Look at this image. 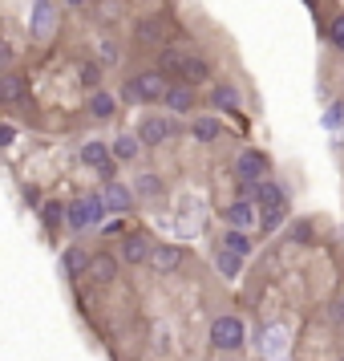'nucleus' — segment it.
<instances>
[{"label":"nucleus","instance_id":"obj_1","mask_svg":"<svg viewBox=\"0 0 344 361\" xmlns=\"http://www.w3.org/2000/svg\"><path fill=\"white\" fill-rule=\"evenodd\" d=\"M122 94H126V102H166L170 85H166L163 69H146V73H138L122 85Z\"/></svg>","mask_w":344,"mask_h":361},{"label":"nucleus","instance_id":"obj_2","mask_svg":"<svg viewBox=\"0 0 344 361\" xmlns=\"http://www.w3.org/2000/svg\"><path fill=\"white\" fill-rule=\"evenodd\" d=\"M243 341H247V329H243L239 317H215V321H211V345H215V349L235 353Z\"/></svg>","mask_w":344,"mask_h":361},{"label":"nucleus","instance_id":"obj_3","mask_svg":"<svg viewBox=\"0 0 344 361\" xmlns=\"http://www.w3.org/2000/svg\"><path fill=\"white\" fill-rule=\"evenodd\" d=\"M235 175H239V183H247V187H260L263 175H267V154H260V150H243V154L235 159Z\"/></svg>","mask_w":344,"mask_h":361},{"label":"nucleus","instance_id":"obj_4","mask_svg":"<svg viewBox=\"0 0 344 361\" xmlns=\"http://www.w3.org/2000/svg\"><path fill=\"white\" fill-rule=\"evenodd\" d=\"M251 199H255V207H260L263 215L272 212H288V195H284V187L272 179H263L260 187H251Z\"/></svg>","mask_w":344,"mask_h":361},{"label":"nucleus","instance_id":"obj_5","mask_svg":"<svg viewBox=\"0 0 344 361\" xmlns=\"http://www.w3.org/2000/svg\"><path fill=\"white\" fill-rule=\"evenodd\" d=\"M223 224H227V228H239V231H247L251 224H260L255 199H235L231 207H223Z\"/></svg>","mask_w":344,"mask_h":361},{"label":"nucleus","instance_id":"obj_6","mask_svg":"<svg viewBox=\"0 0 344 361\" xmlns=\"http://www.w3.org/2000/svg\"><path fill=\"white\" fill-rule=\"evenodd\" d=\"M182 264H186V252L174 247V244H158V247H154V256H150V268H154V272H163V276L179 272Z\"/></svg>","mask_w":344,"mask_h":361},{"label":"nucleus","instance_id":"obj_7","mask_svg":"<svg viewBox=\"0 0 344 361\" xmlns=\"http://www.w3.org/2000/svg\"><path fill=\"white\" fill-rule=\"evenodd\" d=\"M29 29H33V41H49V37H53V29H57V13H53V0H37Z\"/></svg>","mask_w":344,"mask_h":361},{"label":"nucleus","instance_id":"obj_8","mask_svg":"<svg viewBox=\"0 0 344 361\" xmlns=\"http://www.w3.org/2000/svg\"><path fill=\"white\" fill-rule=\"evenodd\" d=\"M110 159H114V150L106 147V142H85V147H82V163L85 166H98L101 175H106V183H114V179H110V175H114V163H110Z\"/></svg>","mask_w":344,"mask_h":361},{"label":"nucleus","instance_id":"obj_9","mask_svg":"<svg viewBox=\"0 0 344 361\" xmlns=\"http://www.w3.org/2000/svg\"><path fill=\"white\" fill-rule=\"evenodd\" d=\"M170 134H174V122H170V118H158V114H150L146 122L138 126V138H142V142H150V147H163Z\"/></svg>","mask_w":344,"mask_h":361},{"label":"nucleus","instance_id":"obj_10","mask_svg":"<svg viewBox=\"0 0 344 361\" xmlns=\"http://www.w3.org/2000/svg\"><path fill=\"white\" fill-rule=\"evenodd\" d=\"M138 41H142V45H158V49H163V41H166V20H163V13H154V17H142V20H138Z\"/></svg>","mask_w":344,"mask_h":361},{"label":"nucleus","instance_id":"obj_11","mask_svg":"<svg viewBox=\"0 0 344 361\" xmlns=\"http://www.w3.org/2000/svg\"><path fill=\"white\" fill-rule=\"evenodd\" d=\"M191 57L195 53L179 49V45H170V49H163V57H158V69H163L166 78H182V69L191 66Z\"/></svg>","mask_w":344,"mask_h":361},{"label":"nucleus","instance_id":"obj_12","mask_svg":"<svg viewBox=\"0 0 344 361\" xmlns=\"http://www.w3.org/2000/svg\"><path fill=\"white\" fill-rule=\"evenodd\" d=\"M150 256H154V247H150L146 235H126L122 240V260L126 264H150Z\"/></svg>","mask_w":344,"mask_h":361},{"label":"nucleus","instance_id":"obj_13","mask_svg":"<svg viewBox=\"0 0 344 361\" xmlns=\"http://www.w3.org/2000/svg\"><path fill=\"white\" fill-rule=\"evenodd\" d=\"M166 110H170V114H191V110H195V90H191V85H170Z\"/></svg>","mask_w":344,"mask_h":361},{"label":"nucleus","instance_id":"obj_14","mask_svg":"<svg viewBox=\"0 0 344 361\" xmlns=\"http://www.w3.org/2000/svg\"><path fill=\"white\" fill-rule=\"evenodd\" d=\"M101 199H106V207H110V212H130V207H134L130 187H122V183H106Z\"/></svg>","mask_w":344,"mask_h":361},{"label":"nucleus","instance_id":"obj_15","mask_svg":"<svg viewBox=\"0 0 344 361\" xmlns=\"http://www.w3.org/2000/svg\"><path fill=\"white\" fill-rule=\"evenodd\" d=\"M89 264H94V256H85L82 247H69L65 256H61V268H65V276H89Z\"/></svg>","mask_w":344,"mask_h":361},{"label":"nucleus","instance_id":"obj_16","mask_svg":"<svg viewBox=\"0 0 344 361\" xmlns=\"http://www.w3.org/2000/svg\"><path fill=\"white\" fill-rule=\"evenodd\" d=\"M89 276L98 280V284H110V280L117 276V260L110 256V252H98V256H94V264H89Z\"/></svg>","mask_w":344,"mask_h":361},{"label":"nucleus","instance_id":"obj_17","mask_svg":"<svg viewBox=\"0 0 344 361\" xmlns=\"http://www.w3.org/2000/svg\"><path fill=\"white\" fill-rule=\"evenodd\" d=\"M114 159L117 163H134V159H138V150H142V138H138V134H122V138H114Z\"/></svg>","mask_w":344,"mask_h":361},{"label":"nucleus","instance_id":"obj_18","mask_svg":"<svg viewBox=\"0 0 344 361\" xmlns=\"http://www.w3.org/2000/svg\"><path fill=\"white\" fill-rule=\"evenodd\" d=\"M211 102H215V110H239V90L227 82H219L211 90Z\"/></svg>","mask_w":344,"mask_h":361},{"label":"nucleus","instance_id":"obj_19","mask_svg":"<svg viewBox=\"0 0 344 361\" xmlns=\"http://www.w3.org/2000/svg\"><path fill=\"white\" fill-rule=\"evenodd\" d=\"M191 134H195V142H215V138L223 134V122H219V118H195Z\"/></svg>","mask_w":344,"mask_h":361},{"label":"nucleus","instance_id":"obj_20","mask_svg":"<svg viewBox=\"0 0 344 361\" xmlns=\"http://www.w3.org/2000/svg\"><path fill=\"white\" fill-rule=\"evenodd\" d=\"M215 268L223 272L227 280L239 276V268H243V256H235V252H227V247H219V256H215Z\"/></svg>","mask_w":344,"mask_h":361},{"label":"nucleus","instance_id":"obj_21","mask_svg":"<svg viewBox=\"0 0 344 361\" xmlns=\"http://www.w3.org/2000/svg\"><path fill=\"white\" fill-rule=\"evenodd\" d=\"M223 247L227 252H235V256H251V240H247V231H239V228H227V235H223Z\"/></svg>","mask_w":344,"mask_h":361},{"label":"nucleus","instance_id":"obj_22","mask_svg":"<svg viewBox=\"0 0 344 361\" xmlns=\"http://www.w3.org/2000/svg\"><path fill=\"white\" fill-rule=\"evenodd\" d=\"M20 94H25V78H20V73H13V69H8V73L0 78V98H4V102H17Z\"/></svg>","mask_w":344,"mask_h":361},{"label":"nucleus","instance_id":"obj_23","mask_svg":"<svg viewBox=\"0 0 344 361\" xmlns=\"http://www.w3.org/2000/svg\"><path fill=\"white\" fill-rule=\"evenodd\" d=\"M211 78V66L203 61V57H191V66L182 69V82L186 85H198V82H207Z\"/></svg>","mask_w":344,"mask_h":361},{"label":"nucleus","instance_id":"obj_24","mask_svg":"<svg viewBox=\"0 0 344 361\" xmlns=\"http://www.w3.org/2000/svg\"><path fill=\"white\" fill-rule=\"evenodd\" d=\"M65 219H69V228H89V207H85V199H73L65 207Z\"/></svg>","mask_w":344,"mask_h":361},{"label":"nucleus","instance_id":"obj_25","mask_svg":"<svg viewBox=\"0 0 344 361\" xmlns=\"http://www.w3.org/2000/svg\"><path fill=\"white\" fill-rule=\"evenodd\" d=\"M89 114L98 118V122H106V118H114V98H110V94H94V98H89Z\"/></svg>","mask_w":344,"mask_h":361},{"label":"nucleus","instance_id":"obj_26","mask_svg":"<svg viewBox=\"0 0 344 361\" xmlns=\"http://www.w3.org/2000/svg\"><path fill=\"white\" fill-rule=\"evenodd\" d=\"M138 191L150 195V199H158L163 195V179H158V175H138Z\"/></svg>","mask_w":344,"mask_h":361},{"label":"nucleus","instance_id":"obj_27","mask_svg":"<svg viewBox=\"0 0 344 361\" xmlns=\"http://www.w3.org/2000/svg\"><path fill=\"white\" fill-rule=\"evenodd\" d=\"M85 207H89V224H101V219H106V212H110L101 195H89V199H85Z\"/></svg>","mask_w":344,"mask_h":361},{"label":"nucleus","instance_id":"obj_28","mask_svg":"<svg viewBox=\"0 0 344 361\" xmlns=\"http://www.w3.org/2000/svg\"><path fill=\"white\" fill-rule=\"evenodd\" d=\"M82 85L85 90H98L101 85V66H82Z\"/></svg>","mask_w":344,"mask_h":361},{"label":"nucleus","instance_id":"obj_29","mask_svg":"<svg viewBox=\"0 0 344 361\" xmlns=\"http://www.w3.org/2000/svg\"><path fill=\"white\" fill-rule=\"evenodd\" d=\"M328 41L344 49V13H340V17H332V25H328Z\"/></svg>","mask_w":344,"mask_h":361},{"label":"nucleus","instance_id":"obj_30","mask_svg":"<svg viewBox=\"0 0 344 361\" xmlns=\"http://www.w3.org/2000/svg\"><path fill=\"white\" fill-rule=\"evenodd\" d=\"M292 235L300 240V244H308V240H312V224H308V219H295V224H292Z\"/></svg>","mask_w":344,"mask_h":361},{"label":"nucleus","instance_id":"obj_31","mask_svg":"<svg viewBox=\"0 0 344 361\" xmlns=\"http://www.w3.org/2000/svg\"><path fill=\"white\" fill-rule=\"evenodd\" d=\"M45 224H49V228L61 224V203H49V207H45Z\"/></svg>","mask_w":344,"mask_h":361},{"label":"nucleus","instance_id":"obj_32","mask_svg":"<svg viewBox=\"0 0 344 361\" xmlns=\"http://www.w3.org/2000/svg\"><path fill=\"white\" fill-rule=\"evenodd\" d=\"M260 224H263V231H276L279 224H284V212H272V215H263Z\"/></svg>","mask_w":344,"mask_h":361},{"label":"nucleus","instance_id":"obj_33","mask_svg":"<svg viewBox=\"0 0 344 361\" xmlns=\"http://www.w3.org/2000/svg\"><path fill=\"white\" fill-rule=\"evenodd\" d=\"M332 321H336V325H344V293L336 296V305H332Z\"/></svg>","mask_w":344,"mask_h":361},{"label":"nucleus","instance_id":"obj_34","mask_svg":"<svg viewBox=\"0 0 344 361\" xmlns=\"http://www.w3.org/2000/svg\"><path fill=\"white\" fill-rule=\"evenodd\" d=\"M101 57H106V61H117V49H114V41H101Z\"/></svg>","mask_w":344,"mask_h":361},{"label":"nucleus","instance_id":"obj_35","mask_svg":"<svg viewBox=\"0 0 344 361\" xmlns=\"http://www.w3.org/2000/svg\"><path fill=\"white\" fill-rule=\"evenodd\" d=\"M65 4H73V8H77V4H85V0H65Z\"/></svg>","mask_w":344,"mask_h":361},{"label":"nucleus","instance_id":"obj_36","mask_svg":"<svg viewBox=\"0 0 344 361\" xmlns=\"http://www.w3.org/2000/svg\"><path fill=\"white\" fill-rule=\"evenodd\" d=\"M340 361H344V357H340Z\"/></svg>","mask_w":344,"mask_h":361}]
</instances>
